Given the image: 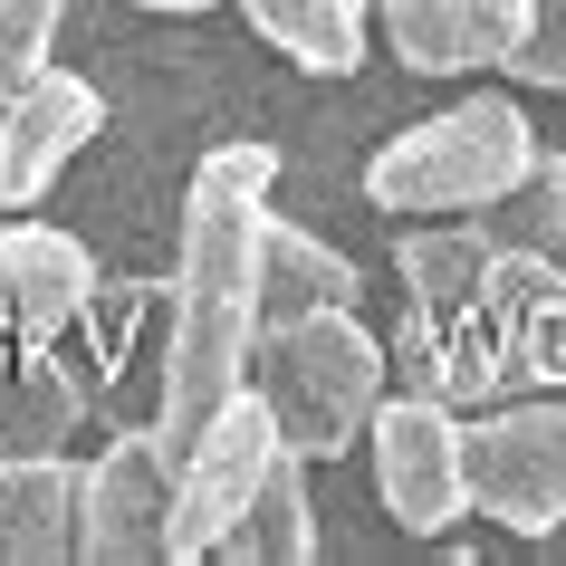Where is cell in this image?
Listing matches in <instances>:
<instances>
[{
	"label": "cell",
	"mask_w": 566,
	"mask_h": 566,
	"mask_svg": "<svg viewBox=\"0 0 566 566\" xmlns=\"http://www.w3.org/2000/svg\"><path fill=\"white\" fill-rule=\"evenodd\" d=\"M59 20H67V0H0V106L30 87L39 67H49Z\"/></svg>",
	"instance_id": "ac0fdd59"
},
{
	"label": "cell",
	"mask_w": 566,
	"mask_h": 566,
	"mask_svg": "<svg viewBox=\"0 0 566 566\" xmlns=\"http://www.w3.org/2000/svg\"><path fill=\"white\" fill-rule=\"evenodd\" d=\"M77 490H87V461L10 451V461H0V566L77 557Z\"/></svg>",
	"instance_id": "7c38bea8"
},
{
	"label": "cell",
	"mask_w": 566,
	"mask_h": 566,
	"mask_svg": "<svg viewBox=\"0 0 566 566\" xmlns=\"http://www.w3.org/2000/svg\"><path fill=\"white\" fill-rule=\"evenodd\" d=\"M96 125H106L96 77H77V67H39L30 87L0 106V202L30 211L39 192H49V182L96 145Z\"/></svg>",
	"instance_id": "9c48e42d"
},
{
	"label": "cell",
	"mask_w": 566,
	"mask_h": 566,
	"mask_svg": "<svg viewBox=\"0 0 566 566\" xmlns=\"http://www.w3.org/2000/svg\"><path fill=\"white\" fill-rule=\"evenodd\" d=\"M528 164H537V135L518 116V96H461V106L422 116L413 135H394L365 164V202L375 211H480Z\"/></svg>",
	"instance_id": "277c9868"
},
{
	"label": "cell",
	"mask_w": 566,
	"mask_h": 566,
	"mask_svg": "<svg viewBox=\"0 0 566 566\" xmlns=\"http://www.w3.org/2000/svg\"><path fill=\"white\" fill-rule=\"evenodd\" d=\"M307 307H356V260L298 221H260V327H289Z\"/></svg>",
	"instance_id": "5bb4252c"
},
{
	"label": "cell",
	"mask_w": 566,
	"mask_h": 566,
	"mask_svg": "<svg viewBox=\"0 0 566 566\" xmlns=\"http://www.w3.org/2000/svg\"><path fill=\"white\" fill-rule=\"evenodd\" d=\"M509 77H518V87H537V96H566V0H518Z\"/></svg>",
	"instance_id": "d6986e66"
},
{
	"label": "cell",
	"mask_w": 566,
	"mask_h": 566,
	"mask_svg": "<svg viewBox=\"0 0 566 566\" xmlns=\"http://www.w3.org/2000/svg\"><path fill=\"white\" fill-rule=\"evenodd\" d=\"M403 356L413 385L451 403H490L509 375H566V269L547 250H500L480 231H413L403 240Z\"/></svg>",
	"instance_id": "6da1fadb"
},
{
	"label": "cell",
	"mask_w": 566,
	"mask_h": 566,
	"mask_svg": "<svg viewBox=\"0 0 566 566\" xmlns=\"http://www.w3.org/2000/svg\"><path fill=\"white\" fill-rule=\"evenodd\" d=\"M67 422H77V375L49 356V336L0 327V461L10 451H59Z\"/></svg>",
	"instance_id": "4fadbf2b"
},
{
	"label": "cell",
	"mask_w": 566,
	"mask_h": 566,
	"mask_svg": "<svg viewBox=\"0 0 566 566\" xmlns=\"http://www.w3.org/2000/svg\"><path fill=\"white\" fill-rule=\"evenodd\" d=\"M279 451H289V432H279V413H269V394H260V385H240L231 403L202 422V442L182 451L174 557H211V547H221V528L250 509V490L269 480V461H279Z\"/></svg>",
	"instance_id": "52a82bcc"
},
{
	"label": "cell",
	"mask_w": 566,
	"mask_h": 566,
	"mask_svg": "<svg viewBox=\"0 0 566 566\" xmlns=\"http://www.w3.org/2000/svg\"><path fill=\"white\" fill-rule=\"evenodd\" d=\"M279 154L269 145H211L182 192V250H174V365H164V442L174 461L202 442V422L250 385L260 356V221Z\"/></svg>",
	"instance_id": "7a4b0ae2"
},
{
	"label": "cell",
	"mask_w": 566,
	"mask_h": 566,
	"mask_svg": "<svg viewBox=\"0 0 566 566\" xmlns=\"http://www.w3.org/2000/svg\"><path fill=\"white\" fill-rule=\"evenodd\" d=\"M145 10H164V20H192V10H211V0H145Z\"/></svg>",
	"instance_id": "ffe728a7"
},
{
	"label": "cell",
	"mask_w": 566,
	"mask_h": 566,
	"mask_svg": "<svg viewBox=\"0 0 566 566\" xmlns=\"http://www.w3.org/2000/svg\"><path fill=\"white\" fill-rule=\"evenodd\" d=\"M211 557H269V566H298L317 557V500H307V451H279L269 461V480L250 490V509H240L231 528H221V547Z\"/></svg>",
	"instance_id": "2e32d148"
},
{
	"label": "cell",
	"mask_w": 566,
	"mask_h": 566,
	"mask_svg": "<svg viewBox=\"0 0 566 566\" xmlns=\"http://www.w3.org/2000/svg\"><path fill=\"white\" fill-rule=\"evenodd\" d=\"M471 500L518 537L566 528V403H509L471 432Z\"/></svg>",
	"instance_id": "ba28073f"
},
{
	"label": "cell",
	"mask_w": 566,
	"mask_h": 566,
	"mask_svg": "<svg viewBox=\"0 0 566 566\" xmlns=\"http://www.w3.org/2000/svg\"><path fill=\"white\" fill-rule=\"evenodd\" d=\"M174 490H182V461L164 442V422L116 432L77 490V557H106V566L174 557Z\"/></svg>",
	"instance_id": "8992f818"
},
{
	"label": "cell",
	"mask_w": 566,
	"mask_h": 566,
	"mask_svg": "<svg viewBox=\"0 0 566 566\" xmlns=\"http://www.w3.org/2000/svg\"><path fill=\"white\" fill-rule=\"evenodd\" d=\"M471 221L500 240V250H557L566 240V154H537L528 174L509 182V192H490Z\"/></svg>",
	"instance_id": "e0dca14e"
},
{
	"label": "cell",
	"mask_w": 566,
	"mask_h": 566,
	"mask_svg": "<svg viewBox=\"0 0 566 566\" xmlns=\"http://www.w3.org/2000/svg\"><path fill=\"white\" fill-rule=\"evenodd\" d=\"M375 500L413 537H442L471 509V432L451 413V394L413 385L394 403H375Z\"/></svg>",
	"instance_id": "5b68a950"
},
{
	"label": "cell",
	"mask_w": 566,
	"mask_h": 566,
	"mask_svg": "<svg viewBox=\"0 0 566 566\" xmlns=\"http://www.w3.org/2000/svg\"><path fill=\"white\" fill-rule=\"evenodd\" d=\"M250 385L269 394V413H279L289 451L336 461L356 432H375V403H385V346L356 327V307H307V317H289V327H260Z\"/></svg>",
	"instance_id": "3957f363"
},
{
	"label": "cell",
	"mask_w": 566,
	"mask_h": 566,
	"mask_svg": "<svg viewBox=\"0 0 566 566\" xmlns=\"http://www.w3.org/2000/svg\"><path fill=\"white\" fill-rule=\"evenodd\" d=\"M96 298V260L49 221H0V327L59 336Z\"/></svg>",
	"instance_id": "8fae6325"
},
{
	"label": "cell",
	"mask_w": 566,
	"mask_h": 566,
	"mask_svg": "<svg viewBox=\"0 0 566 566\" xmlns=\"http://www.w3.org/2000/svg\"><path fill=\"white\" fill-rule=\"evenodd\" d=\"M375 20L413 77H471V67H509L518 0H375Z\"/></svg>",
	"instance_id": "30bf717a"
},
{
	"label": "cell",
	"mask_w": 566,
	"mask_h": 566,
	"mask_svg": "<svg viewBox=\"0 0 566 566\" xmlns=\"http://www.w3.org/2000/svg\"><path fill=\"white\" fill-rule=\"evenodd\" d=\"M250 30L307 77H356L365 67V30H375V0H240Z\"/></svg>",
	"instance_id": "9a60e30c"
}]
</instances>
